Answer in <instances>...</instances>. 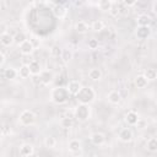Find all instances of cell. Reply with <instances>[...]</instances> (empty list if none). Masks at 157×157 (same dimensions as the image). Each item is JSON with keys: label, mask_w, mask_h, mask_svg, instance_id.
Segmentation results:
<instances>
[{"label": "cell", "mask_w": 157, "mask_h": 157, "mask_svg": "<svg viewBox=\"0 0 157 157\" xmlns=\"http://www.w3.org/2000/svg\"><path fill=\"white\" fill-rule=\"evenodd\" d=\"M81 148H82V144H81V141L77 140V139H72V140H70V141L67 142V150H69L71 153H77V152L81 151Z\"/></svg>", "instance_id": "4fadbf2b"}, {"label": "cell", "mask_w": 157, "mask_h": 157, "mask_svg": "<svg viewBox=\"0 0 157 157\" xmlns=\"http://www.w3.org/2000/svg\"><path fill=\"white\" fill-rule=\"evenodd\" d=\"M5 60H6V58H5L4 53H1V52H0V66L5 64Z\"/></svg>", "instance_id": "e575fe53"}, {"label": "cell", "mask_w": 157, "mask_h": 157, "mask_svg": "<svg viewBox=\"0 0 157 157\" xmlns=\"http://www.w3.org/2000/svg\"><path fill=\"white\" fill-rule=\"evenodd\" d=\"M124 6H126L128 9L130 7V6H134V5H136V1L135 0H131V1H128V0H124L123 2H121Z\"/></svg>", "instance_id": "836d02e7"}, {"label": "cell", "mask_w": 157, "mask_h": 157, "mask_svg": "<svg viewBox=\"0 0 157 157\" xmlns=\"http://www.w3.org/2000/svg\"><path fill=\"white\" fill-rule=\"evenodd\" d=\"M75 31L77 32V33H80V34H85L87 31H88V25H87V22L86 21H77L76 23H75Z\"/></svg>", "instance_id": "d6986e66"}, {"label": "cell", "mask_w": 157, "mask_h": 157, "mask_svg": "<svg viewBox=\"0 0 157 157\" xmlns=\"http://www.w3.org/2000/svg\"><path fill=\"white\" fill-rule=\"evenodd\" d=\"M102 76H103V74H102L101 69H98V67H92L88 71V77L92 81H99V80H102Z\"/></svg>", "instance_id": "ac0fdd59"}, {"label": "cell", "mask_w": 157, "mask_h": 157, "mask_svg": "<svg viewBox=\"0 0 157 157\" xmlns=\"http://www.w3.org/2000/svg\"><path fill=\"white\" fill-rule=\"evenodd\" d=\"M25 40H27V37L23 32H18V33H16V36H13V42H16L18 45L22 44Z\"/></svg>", "instance_id": "4dcf8cb0"}, {"label": "cell", "mask_w": 157, "mask_h": 157, "mask_svg": "<svg viewBox=\"0 0 157 157\" xmlns=\"http://www.w3.org/2000/svg\"><path fill=\"white\" fill-rule=\"evenodd\" d=\"M18 49H20V53L22 55H32L33 52H34V45L32 44L31 40H25L22 44L18 45Z\"/></svg>", "instance_id": "52a82bcc"}, {"label": "cell", "mask_w": 157, "mask_h": 157, "mask_svg": "<svg viewBox=\"0 0 157 157\" xmlns=\"http://www.w3.org/2000/svg\"><path fill=\"white\" fill-rule=\"evenodd\" d=\"M152 11L156 13L157 12V0H155L153 2H152Z\"/></svg>", "instance_id": "d590c367"}, {"label": "cell", "mask_w": 157, "mask_h": 157, "mask_svg": "<svg viewBox=\"0 0 157 157\" xmlns=\"http://www.w3.org/2000/svg\"><path fill=\"white\" fill-rule=\"evenodd\" d=\"M146 148L150 152H156L157 151V139L156 137H150L146 142Z\"/></svg>", "instance_id": "4316f807"}, {"label": "cell", "mask_w": 157, "mask_h": 157, "mask_svg": "<svg viewBox=\"0 0 157 157\" xmlns=\"http://www.w3.org/2000/svg\"><path fill=\"white\" fill-rule=\"evenodd\" d=\"M4 129H5V128H4V124L0 123V136H2V134H4Z\"/></svg>", "instance_id": "8d00e7d4"}, {"label": "cell", "mask_w": 157, "mask_h": 157, "mask_svg": "<svg viewBox=\"0 0 157 157\" xmlns=\"http://www.w3.org/2000/svg\"><path fill=\"white\" fill-rule=\"evenodd\" d=\"M17 72H18V76H20L21 78H28V77L31 76V72H29L28 65H26V64L21 65V66H20V69L17 70Z\"/></svg>", "instance_id": "603a6c76"}, {"label": "cell", "mask_w": 157, "mask_h": 157, "mask_svg": "<svg viewBox=\"0 0 157 157\" xmlns=\"http://www.w3.org/2000/svg\"><path fill=\"white\" fill-rule=\"evenodd\" d=\"M28 157H38V156H37V155H36V153H34V152H33V153H32V155H29V156H28Z\"/></svg>", "instance_id": "74e56055"}, {"label": "cell", "mask_w": 157, "mask_h": 157, "mask_svg": "<svg viewBox=\"0 0 157 157\" xmlns=\"http://www.w3.org/2000/svg\"><path fill=\"white\" fill-rule=\"evenodd\" d=\"M1 144H2V137L0 136V146H1Z\"/></svg>", "instance_id": "f35d334b"}, {"label": "cell", "mask_w": 157, "mask_h": 157, "mask_svg": "<svg viewBox=\"0 0 157 157\" xmlns=\"http://www.w3.org/2000/svg\"><path fill=\"white\" fill-rule=\"evenodd\" d=\"M107 99L110 104H119L121 101V94L118 90H112L108 94H107Z\"/></svg>", "instance_id": "7c38bea8"}, {"label": "cell", "mask_w": 157, "mask_h": 157, "mask_svg": "<svg viewBox=\"0 0 157 157\" xmlns=\"http://www.w3.org/2000/svg\"><path fill=\"white\" fill-rule=\"evenodd\" d=\"M81 87H82V85L80 83V81L72 80V81H70V82L67 83L66 90H67V92H69V94H70V96H76V94L80 92Z\"/></svg>", "instance_id": "ba28073f"}, {"label": "cell", "mask_w": 157, "mask_h": 157, "mask_svg": "<svg viewBox=\"0 0 157 157\" xmlns=\"http://www.w3.org/2000/svg\"><path fill=\"white\" fill-rule=\"evenodd\" d=\"M87 45H88V48H90L91 50H96V49H98V47H99V42H98V39H96V38H91V39H88Z\"/></svg>", "instance_id": "1f68e13d"}, {"label": "cell", "mask_w": 157, "mask_h": 157, "mask_svg": "<svg viewBox=\"0 0 157 157\" xmlns=\"http://www.w3.org/2000/svg\"><path fill=\"white\" fill-rule=\"evenodd\" d=\"M104 28V22L102 20H94L91 23V29L94 32H101Z\"/></svg>", "instance_id": "83f0119b"}, {"label": "cell", "mask_w": 157, "mask_h": 157, "mask_svg": "<svg viewBox=\"0 0 157 157\" xmlns=\"http://www.w3.org/2000/svg\"><path fill=\"white\" fill-rule=\"evenodd\" d=\"M90 140H91V142H92L94 146H103L104 142H105V136H104V134L96 131V132L91 134Z\"/></svg>", "instance_id": "9c48e42d"}, {"label": "cell", "mask_w": 157, "mask_h": 157, "mask_svg": "<svg viewBox=\"0 0 157 157\" xmlns=\"http://www.w3.org/2000/svg\"><path fill=\"white\" fill-rule=\"evenodd\" d=\"M18 123L23 126L33 125L36 123V114L29 109H25L18 115Z\"/></svg>", "instance_id": "277c9868"}, {"label": "cell", "mask_w": 157, "mask_h": 157, "mask_svg": "<svg viewBox=\"0 0 157 157\" xmlns=\"http://www.w3.org/2000/svg\"><path fill=\"white\" fill-rule=\"evenodd\" d=\"M0 10H1V6H0Z\"/></svg>", "instance_id": "60d3db41"}, {"label": "cell", "mask_w": 157, "mask_h": 157, "mask_svg": "<svg viewBox=\"0 0 157 157\" xmlns=\"http://www.w3.org/2000/svg\"><path fill=\"white\" fill-rule=\"evenodd\" d=\"M61 50H63V49L59 48V47H56V45H55V47H52V48H50V55H52V56H55V58H59V56L61 55Z\"/></svg>", "instance_id": "d6a6232c"}, {"label": "cell", "mask_w": 157, "mask_h": 157, "mask_svg": "<svg viewBox=\"0 0 157 157\" xmlns=\"http://www.w3.org/2000/svg\"><path fill=\"white\" fill-rule=\"evenodd\" d=\"M147 83H148V81L144 75H137L135 77V85L137 88H145L147 86Z\"/></svg>", "instance_id": "7402d4cb"}, {"label": "cell", "mask_w": 157, "mask_h": 157, "mask_svg": "<svg viewBox=\"0 0 157 157\" xmlns=\"http://www.w3.org/2000/svg\"><path fill=\"white\" fill-rule=\"evenodd\" d=\"M142 75L147 78V81H155L156 77H157V71H156V69H153V67H147V69L144 71Z\"/></svg>", "instance_id": "ffe728a7"}, {"label": "cell", "mask_w": 157, "mask_h": 157, "mask_svg": "<svg viewBox=\"0 0 157 157\" xmlns=\"http://www.w3.org/2000/svg\"><path fill=\"white\" fill-rule=\"evenodd\" d=\"M112 5H113V1H110V0H101V1L97 2V6L99 7V10H102V11H108V12H109Z\"/></svg>", "instance_id": "d4e9b609"}, {"label": "cell", "mask_w": 157, "mask_h": 157, "mask_svg": "<svg viewBox=\"0 0 157 157\" xmlns=\"http://www.w3.org/2000/svg\"><path fill=\"white\" fill-rule=\"evenodd\" d=\"M63 157H67V156H63Z\"/></svg>", "instance_id": "ab89813d"}, {"label": "cell", "mask_w": 157, "mask_h": 157, "mask_svg": "<svg viewBox=\"0 0 157 157\" xmlns=\"http://www.w3.org/2000/svg\"><path fill=\"white\" fill-rule=\"evenodd\" d=\"M118 139H119L121 142L128 144V142H130V141L134 139V132H132V130H131L130 128H123V129L119 131V134H118Z\"/></svg>", "instance_id": "5b68a950"}, {"label": "cell", "mask_w": 157, "mask_h": 157, "mask_svg": "<svg viewBox=\"0 0 157 157\" xmlns=\"http://www.w3.org/2000/svg\"><path fill=\"white\" fill-rule=\"evenodd\" d=\"M53 12H54V15H55L56 17L61 18V17H64V16L66 15L67 10H66V7L63 6V5H56V6L53 9Z\"/></svg>", "instance_id": "484cf974"}, {"label": "cell", "mask_w": 157, "mask_h": 157, "mask_svg": "<svg viewBox=\"0 0 157 157\" xmlns=\"http://www.w3.org/2000/svg\"><path fill=\"white\" fill-rule=\"evenodd\" d=\"M28 69H29L31 75L37 76V75H39L40 71H42V65H40V63H39L38 60L33 59V60H31V63L28 64Z\"/></svg>", "instance_id": "9a60e30c"}, {"label": "cell", "mask_w": 157, "mask_h": 157, "mask_svg": "<svg viewBox=\"0 0 157 157\" xmlns=\"http://www.w3.org/2000/svg\"><path fill=\"white\" fill-rule=\"evenodd\" d=\"M69 97H70V94H69L66 87H64V86H56L50 91V101L54 104H58V105L64 104L69 101Z\"/></svg>", "instance_id": "7a4b0ae2"}, {"label": "cell", "mask_w": 157, "mask_h": 157, "mask_svg": "<svg viewBox=\"0 0 157 157\" xmlns=\"http://www.w3.org/2000/svg\"><path fill=\"white\" fill-rule=\"evenodd\" d=\"M80 157H83V156H80Z\"/></svg>", "instance_id": "b9f144b4"}, {"label": "cell", "mask_w": 157, "mask_h": 157, "mask_svg": "<svg viewBox=\"0 0 157 157\" xmlns=\"http://www.w3.org/2000/svg\"><path fill=\"white\" fill-rule=\"evenodd\" d=\"M44 146H45L47 148H54V147L56 146V139H55L54 136H52V135L47 136V137L44 139Z\"/></svg>", "instance_id": "f1b7e54d"}, {"label": "cell", "mask_w": 157, "mask_h": 157, "mask_svg": "<svg viewBox=\"0 0 157 157\" xmlns=\"http://www.w3.org/2000/svg\"><path fill=\"white\" fill-rule=\"evenodd\" d=\"M78 104H86V105H90L91 103H93L96 101V97H97V92L94 91L93 87L91 86H82L80 92L75 96Z\"/></svg>", "instance_id": "6da1fadb"}, {"label": "cell", "mask_w": 157, "mask_h": 157, "mask_svg": "<svg viewBox=\"0 0 157 157\" xmlns=\"http://www.w3.org/2000/svg\"><path fill=\"white\" fill-rule=\"evenodd\" d=\"M151 17L147 15V13H141L136 17V23H137V27H150V23H151Z\"/></svg>", "instance_id": "5bb4252c"}, {"label": "cell", "mask_w": 157, "mask_h": 157, "mask_svg": "<svg viewBox=\"0 0 157 157\" xmlns=\"http://www.w3.org/2000/svg\"><path fill=\"white\" fill-rule=\"evenodd\" d=\"M4 76H5V78H7V80H15V78L18 76V72H17V70H16L15 67H7V69H5V71H4Z\"/></svg>", "instance_id": "44dd1931"}, {"label": "cell", "mask_w": 157, "mask_h": 157, "mask_svg": "<svg viewBox=\"0 0 157 157\" xmlns=\"http://www.w3.org/2000/svg\"><path fill=\"white\" fill-rule=\"evenodd\" d=\"M34 152V147L32 144H23L20 146V155L22 157H28Z\"/></svg>", "instance_id": "e0dca14e"}, {"label": "cell", "mask_w": 157, "mask_h": 157, "mask_svg": "<svg viewBox=\"0 0 157 157\" xmlns=\"http://www.w3.org/2000/svg\"><path fill=\"white\" fill-rule=\"evenodd\" d=\"M124 120H125V123H126L129 126H135V125L139 124L140 117H139V114H137L135 110H129V112L125 114Z\"/></svg>", "instance_id": "8992f818"}, {"label": "cell", "mask_w": 157, "mask_h": 157, "mask_svg": "<svg viewBox=\"0 0 157 157\" xmlns=\"http://www.w3.org/2000/svg\"><path fill=\"white\" fill-rule=\"evenodd\" d=\"M135 36L140 40H145L151 36V28L150 27H137L135 31Z\"/></svg>", "instance_id": "30bf717a"}, {"label": "cell", "mask_w": 157, "mask_h": 157, "mask_svg": "<svg viewBox=\"0 0 157 157\" xmlns=\"http://www.w3.org/2000/svg\"><path fill=\"white\" fill-rule=\"evenodd\" d=\"M74 125V119L71 117H63L60 119V126L64 129H70Z\"/></svg>", "instance_id": "cb8c5ba5"}, {"label": "cell", "mask_w": 157, "mask_h": 157, "mask_svg": "<svg viewBox=\"0 0 157 157\" xmlns=\"http://www.w3.org/2000/svg\"><path fill=\"white\" fill-rule=\"evenodd\" d=\"M0 43L1 45L4 47H10L13 44V36L10 34L9 32H4L1 36H0Z\"/></svg>", "instance_id": "2e32d148"}, {"label": "cell", "mask_w": 157, "mask_h": 157, "mask_svg": "<svg viewBox=\"0 0 157 157\" xmlns=\"http://www.w3.org/2000/svg\"><path fill=\"white\" fill-rule=\"evenodd\" d=\"M91 114H92L91 107L90 105H86V104H78L74 109V118L77 121H81V123L87 121L91 118Z\"/></svg>", "instance_id": "3957f363"}, {"label": "cell", "mask_w": 157, "mask_h": 157, "mask_svg": "<svg viewBox=\"0 0 157 157\" xmlns=\"http://www.w3.org/2000/svg\"><path fill=\"white\" fill-rule=\"evenodd\" d=\"M72 52L70 50V49H63L61 50V55H60V58L63 59V61L66 64V63H69L71 59H72Z\"/></svg>", "instance_id": "f546056e"}, {"label": "cell", "mask_w": 157, "mask_h": 157, "mask_svg": "<svg viewBox=\"0 0 157 157\" xmlns=\"http://www.w3.org/2000/svg\"><path fill=\"white\" fill-rule=\"evenodd\" d=\"M54 78V75L50 70H42L39 74V81L43 85H49Z\"/></svg>", "instance_id": "8fae6325"}]
</instances>
